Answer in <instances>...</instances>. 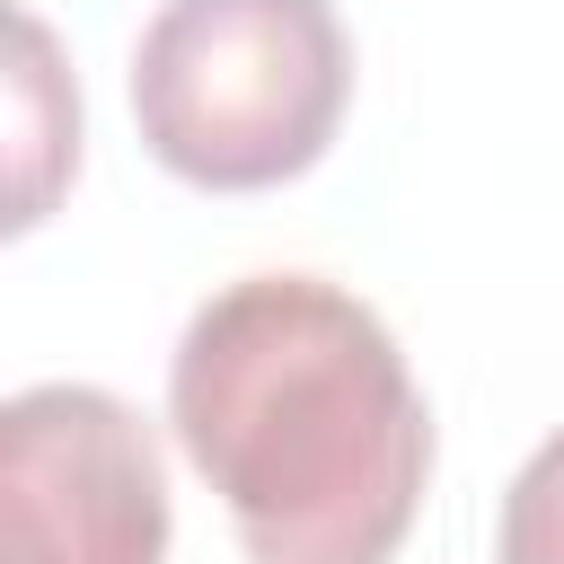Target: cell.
<instances>
[{
  "instance_id": "obj_5",
  "label": "cell",
  "mask_w": 564,
  "mask_h": 564,
  "mask_svg": "<svg viewBox=\"0 0 564 564\" xmlns=\"http://www.w3.org/2000/svg\"><path fill=\"white\" fill-rule=\"evenodd\" d=\"M494 564H564V423L520 458L494 520Z\"/></svg>"
},
{
  "instance_id": "obj_1",
  "label": "cell",
  "mask_w": 564,
  "mask_h": 564,
  "mask_svg": "<svg viewBox=\"0 0 564 564\" xmlns=\"http://www.w3.org/2000/svg\"><path fill=\"white\" fill-rule=\"evenodd\" d=\"M167 432L238 564H397L432 485V405L388 317L326 273L220 282L167 352Z\"/></svg>"
},
{
  "instance_id": "obj_2",
  "label": "cell",
  "mask_w": 564,
  "mask_h": 564,
  "mask_svg": "<svg viewBox=\"0 0 564 564\" xmlns=\"http://www.w3.org/2000/svg\"><path fill=\"white\" fill-rule=\"evenodd\" d=\"M141 150L194 194H273L308 176L352 106L335 0H159L132 35Z\"/></svg>"
},
{
  "instance_id": "obj_4",
  "label": "cell",
  "mask_w": 564,
  "mask_h": 564,
  "mask_svg": "<svg viewBox=\"0 0 564 564\" xmlns=\"http://www.w3.org/2000/svg\"><path fill=\"white\" fill-rule=\"evenodd\" d=\"M9 44H18V70H9V229H35L79 167V88H70L35 9L9 18Z\"/></svg>"
},
{
  "instance_id": "obj_3",
  "label": "cell",
  "mask_w": 564,
  "mask_h": 564,
  "mask_svg": "<svg viewBox=\"0 0 564 564\" xmlns=\"http://www.w3.org/2000/svg\"><path fill=\"white\" fill-rule=\"evenodd\" d=\"M167 467L97 379H35L0 405V564H167Z\"/></svg>"
}]
</instances>
